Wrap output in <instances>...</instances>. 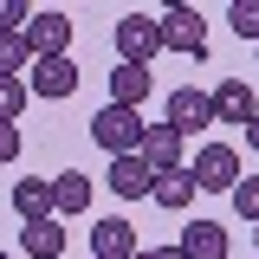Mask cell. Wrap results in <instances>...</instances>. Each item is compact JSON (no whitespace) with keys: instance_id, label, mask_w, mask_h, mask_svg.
Listing matches in <instances>:
<instances>
[{"instance_id":"6da1fadb","label":"cell","mask_w":259,"mask_h":259,"mask_svg":"<svg viewBox=\"0 0 259 259\" xmlns=\"http://www.w3.org/2000/svg\"><path fill=\"white\" fill-rule=\"evenodd\" d=\"M143 110H130V104H104L91 117V143L104 149V156H136L143 149Z\"/></svg>"},{"instance_id":"7a4b0ae2","label":"cell","mask_w":259,"mask_h":259,"mask_svg":"<svg viewBox=\"0 0 259 259\" xmlns=\"http://www.w3.org/2000/svg\"><path fill=\"white\" fill-rule=\"evenodd\" d=\"M188 175H194V188L201 194H233L240 182H246V168H240V156H233V143H201L188 162Z\"/></svg>"},{"instance_id":"3957f363","label":"cell","mask_w":259,"mask_h":259,"mask_svg":"<svg viewBox=\"0 0 259 259\" xmlns=\"http://www.w3.org/2000/svg\"><path fill=\"white\" fill-rule=\"evenodd\" d=\"M156 26H162V52H182V59H207V20H201V7H168Z\"/></svg>"},{"instance_id":"277c9868","label":"cell","mask_w":259,"mask_h":259,"mask_svg":"<svg viewBox=\"0 0 259 259\" xmlns=\"http://www.w3.org/2000/svg\"><path fill=\"white\" fill-rule=\"evenodd\" d=\"M110 39H117V65H149L162 52V26L149 13H123V20L110 26Z\"/></svg>"},{"instance_id":"5b68a950","label":"cell","mask_w":259,"mask_h":259,"mask_svg":"<svg viewBox=\"0 0 259 259\" xmlns=\"http://www.w3.org/2000/svg\"><path fill=\"white\" fill-rule=\"evenodd\" d=\"M26 46L32 59H71V13H59V7L26 13Z\"/></svg>"},{"instance_id":"8992f818","label":"cell","mask_w":259,"mask_h":259,"mask_svg":"<svg viewBox=\"0 0 259 259\" xmlns=\"http://www.w3.org/2000/svg\"><path fill=\"white\" fill-rule=\"evenodd\" d=\"M207 97H214V123H227V130H246V123L259 117V97H253L246 78H221Z\"/></svg>"},{"instance_id":"52a82bcc","label":"cell","mask_w":259,"mask_h":259,"mask_svg":"<svg viewBox=\"0 0 259 259\" xmlns=\"http://www.w3.org/2000/svg\"><path fill=\"white\" fill-rule=\"evenodd\" d=\"M26 91L32 97H52V104L71 97L78 91V59H32L26 65Z\"/></svg>"},{"instance_id":"ba28073f","label":"cell","mask_w":259,"mask_h":259,"mask_svg":"<svg viewBox=\"0 0 259 259\" xmlns=\"http://www.w3.org/2000/svg\"><path fill=\"white\" fill-rule=\"evenodd\" d=\"M168 130H182V136H194V130H214V97L194 91V84L168 91Z\"/></svg>"},{"instance_id":"9c48e42d","label":"cell","mask_w":259,"mask_h":259,"mask_svg":"<svg viewBox=\"0 0 259 259\" xmlns=\"http://www.w3.org/2000/svg\"><path fill=\"white\" fill-rule=\"evenodd\" d=\"M182 143H188L182 130L149 123V130H143V149H136V156L149 162V175H168V168H188V162H182Z\"/></svg>"},{"instance_id":"30bf717a","label":"cell","mask_w":259,"mask_h":259,"mask_svg":"<svg viewBox=\"0 0 259 259\" xmlns=\"http://www.w3.org/2000/svg\"><path fill=\"white\" fill-rule=\"evenodd\" d=\"M175 246H182V259H227V253H233V240H227L221 221H188Z\"/></svg>"},{"instance_id":"8fae6325","label":"cell","mask_w":259,"mask_h":259,"mask_svg":"<svg viewBox=\"0 0 259 259\" xmlns=\"http://www.w3.org/2000/svg\"><path fill=\"white\" fill-rule=\"evenodd\" d=\"M91 175H84V168H65V175H52V214H59V221H78V214H84V207H91Z\"/></svg>"},{"instance_id":"7c38bea8","label":"cell","mask_w":259,"mask_h":259,"mask_svg":"<svg viewBox=\"0 0 259 259\" xmlns=\"http://www.w3.org/2000/svg\"><path fill=\"white\" fill-rule=\"evenodd\" d=\"M110 194H123V201H143V194L156 188V175H149V162L143 156H110Z\"/></svg>"},{"instance_id":"4fadbf2b","label":"cell","mask_w":259,"mask_h":259,"mask_svg":"<svg viewBox=\"0 0 259 259\" xmlns=\"http://www.w3.org/2000/svg\"><path fill=\"white\" fill-rule=\"evenodd\" d=\"M91 253H97V259H136V253H143V246H136V227L117 221V214L97 221V227H91Z\"/></svg>"},{"instance_id":"5bb4252c","label":"cell","mask_w":259,"mask_h":259,"mask_svg":"<svg viewBox=\"0 0 259 259\" xmlns=\"http://www.w3.org/2000/svg\"><path fill=\"white\" fill-rule=\"evenodd\" d=\"M20 253L26 259H59L65 253V221L52 214V221H26L20 227Z\"/></svg>"},{"instance_id":"9a60e30c","label":"cell","mask_w":259,"mask_h":259,"mask_svg":"<svg viewBox=\"0 0 259 259\" xmlns=\"http://www.w3.org/2000/svg\"><path fill=\"white\" fill-rule=\"evenodd\" d=\"M194 175L188 168H168V175H156V188H149V201H156V207H168V214H188L194 207Z\"/></svg>"},{"instance_id":"2e32d148","label":"cell","mask_w":259,"mask_h":259,"mask_svg":"<svg viewBox=\"0 0 259 259\" xmlns=\"http://www.w3.org/2000/svg\"><path fill=\"white\" fill-rule=\"evenodd\" d=\"M13 214H20V227L26 221H52V182H39V175L13 182Z\"/></svg>"},{"instance_id":"e0dca14e","label":"cell","mask_w":259,"mask_h":259,"mask_svg":"<svg viewBox=\"0 0 259 259\" xmlns=\"http://www.w3.org/2000/svg\"><path fill=\"white\" fill-rule=\"evenodd\" d=\"M143 97H149V65H117V71H110V104L143 110Z\"/></svg>"},{"instance_id":"ac0fdd59","label":"cell","mask_w":259,"mask_h":259,"mask_svg":"<svg viewBox=\"0 0 259 259\" xmlns=\"http://www.w3.org/2000/svg\"><path fill=\"white\" fill-rule=\"evenodd\" d=\"M26 65H32L26 32H0V78H26Z\"/></svg>"},{"instance_id":"d6986e66","label":"cell","mask_w":259,"mask_h":259,"mask_svg":"<svg viewBox=\"0 0 259 259\" xmlns=\"http://www.w3.org/2000/svg\"><path fill=\"white\" fill-rule=\"evenodd\" d=\"M26 78H0V123H20V110H26Z\"/></svg>"},{"instance_id":"ffe728a7","label":"cell","mask_w":259,"mask_h":259,"mask_svg":"<svg viewBox=\"0 0 259 259\" xmlns=\"http://www.w3.org/2000/svg\"><path fill=\"white\" fill-rule=\"evenodd\" d=\"M227 20H233L240 39H253V46H259V0H233V7H227Z\"/></svg>"},{"instance_id":"44dd1931","label":"cell","mask_w":259,"mask_h":259,"mask_svg":"<svg viewBox=\"0 0 259 259\" xmlns=\"http://www.w3.org/2000/svg\"><path fill=\"white\" fill-rule=\"evenodd\" d=\"M233 214H240V221H253V227H259V175H246V182L233 188Z\"/></svg>"},{"instance_id":"7402d4cb","label":"cell","mask_w":259,"mask_h":259,"mask_svg":"<svg viewBox=\"0 0 259 259\" xmlns=\"http://www.w3.org/2000/svg\"><path fill=\"white\" fill-rule=\"evenodd\" d=\"M0 32H26V0H0Z\"/></svg>"},{"instance_id":"603a6c76","label":"cell","mask_w":259,"mask_h":259,"mask_svg":"<svg viewBox=\"0 0 259 259\" xmlns=\"http://www.w3.org/2000/svg\"><path fill=\"white\" fill-rule=\"evenodd\" d=\"M20 162V123H0V168Z\"/></svg>"},{"instance_id":"cb8c5ba5","label":"cell","mask_w":259,"mask_h":259,"mask_svg":"<svg viewBox=\"0 0 259 259\" xmlns=\"http://www.w3.org/2000/svg\"><path fill=\"white\" fill-rule=\"evenodd\" d=\"M136 259H182V246H143Z\"/></svg>"},{"instance_id":"d4e9b609","label":"cell","mask_w":259,"mask_h":259,"mask_svg":"<svg viewBox=\"0 0 259 259\" xmlns=\"http://www.w3.org/2000/svg\"><path fill=\"white\" fill-rule=\"evenodd\" d=\"M246 143H253V149H259V117H253V123H246Z\"/></svg>"},{"instance_id":"484cf974","label":"cell","mask_w":259,"mask_h":259,"mask_svg":"<svg viewBox=\"0 0 259 259\" xmlns=\"http://www.w3.org/2000/svg\"><path fill=\"white\" fill-rule=\"evenodd\" d=\"M253 246H259V233H253Z\"/></svg>"},{"instance_id":"4316f807","label":"cell","mask_w":259,"mask_h":259,"mask_svg":"<svg viewBox=\"0 0 259 259\" xmlns=\"http://www.w3.org/2000/svg\"><path fill=\"white\" fill-rule=\"evenodd\" d=\"M0 259H13V253H0Z\"/></svg>"}]
</instances>
